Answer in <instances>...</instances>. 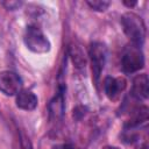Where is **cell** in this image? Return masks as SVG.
<instances>
[{"label": "cell", "instance_id": "1", "mask_svg": "<svg viewBox=\"0 0 149 149\" xmlns=\"http://www.w3.org/2000/svg\"><path fill=\"white\" fill-rule=\"evenodd\" d=\"M120 22L123 33L130 40L132 44L141 48L146 40V24L142 17L133 12H128L121 16Z\"/></svg>", "mask_w": 149, "mask_h": 149}, {"label": "cell", "instance_id": "2", "mask_svg": "<svg viewBox=\"0 0 149 149\" xmlns=\"http://www.w3.org/2000/svg\"><path fill=\"white\" fill-rule=\"evenodd\" d=\"M23 41L26 47L35 54H45L51 48L49 38L35 24H30L27 27L24 31Z\"/></svg>", "mask_w": 149, "mask_h": 149}, {"label": "cell", "instance_id": "3", "mask_svg": "<svg viewBox=\"0 0 149 149\" xmlns=\"http://www.w3.org/2000/svg\"><path fill=\"white\" fill-rule=\"evenodd\" d=\"M90 61H91V70L92 77L95 84H98L101 72L104 70L106 57H107V49L104 43L101 42H93L90 47Z\"/></svg>", "mask_w": 149, "mask_h": 149}, {"label": "cell", "instance_id": "4", "mask_svg": "<svg viewBox=\"0 0 149 149\" xmlns=\"http://www.w3.org/2000/svg\"><path fill=\"white\" fill-rule=\"evenodd\" d=\"M121 66L126 73H134L141 70L144 66V56L141 48L133 44L128 47L121 57Z\"/></svg>", "mask_w": 149, "mask_h": 149}, {"label": "cell", "instance_id": "5", "mask_svg": "<svg viewBox=\"0 0 149 149\" xmlns=\"http://www.w3.org/2000/svg\"><path fill=\"white\" fill-rule=\"evenodd\" d=\"M22 90L21 77L10 70H5L0 72V92L7 97L16 95Z\"/></svg>", "mask_w": 149, "mask_h": 149}, {"label": "cell", "instance_id": "6", "mask_svg": "<svg viewBox=\"0 0 149 149\" xmlns=\"http://www.w3.org/2000/svg\"><path fill=\"white\" fill-rule=\"evenodd\" d=\"M127 81L122 77H106L104 80V91L108 99L115 100L126 88Z\"/></svg>", "mask_w": 149, "mask_h": 149}, {"label": "cell", "instance_id": "7", "mask_svg": "<svg viewBox=\"0 0 149 149\" xmlns=\"http://www.w3.org/2000/svg\"><path fill=\"white\" fill-rule=\"evenodd\" d=\"M149 94V79L146 73L136 74L133 79L132 95L136 100H146Z\"/></svg>", "mask_w": 149, "mask_h": 149}, {"label": "cell", "instance_id": "8", "mask_svg": "<svg viewBox=\"0 0 149 149\" xmlns=\"http://www.w3.org/2000/svg\"><path fill=\"white\" fill-rule=\"evenodd\" d=\"M38 99L31 91L21 90L16 94V106L23 111H33L37 107Z\"/></svg>", "mask_w": 149, "mask_h": 149}, {"label": "cell", "instance_id": "9", "mask_svg": "<svg viewBox=\"0 0 149 149\" xmlns=\"http://www.w3.org/2000/svg\"><path fill=\"white\" fill-rule=\"evenodd\" d=\"M148 121V108L147 106H139L133 111L130 119L127 121L125 129H133L140 127L142 123Z\"/></svg>", "mask_w": 149, "mask_h": 149}, {"label": "cell", "instance_id": "10", "mask_svg": "<svg viewBox=\"0 0 149 149\" xmlns=\"http://www.w3.org/2000/svg\"><path fill=\"white\" fill-rule=\"evenodd\" d=\"M49 109H50V115L55 120H58L63 116L64 112V97L62 92H58L57 95L50 101L49 104Z\"/></svg>", "mask_w": 149, "mask_h": 149}, {"label": "cell", "instance_id": "11", "mask_svg": "<svg viewBox=\"0 0 149 149\" xmlns=\"http://www.w3.org/2000/svg\"><path fill=\"white\" fill-rule=\"evenodd\" d=\"M70 55H71V58H72V62L73 64L77 66V68H84L85 66V56L83 54V51L80 50L79 47L77 45H71L70 48Z\"/></svg>", "mask_w": 149, "mask_h": 149}, {"label": "cell", "instance_id": "12", "mask_svg": "<svg viewBox=\"0 0 149 149\" xmlns=\"http://www.w3.org/2000/svg\"><path fill=\"white\" fill-rule=\"evenodd\" d=\"M86 3L90 6L91 9L97 12H105L111 5V2L106 0H87Z\"/></svg>", "mask_w": 149, "mask_h": 149}, {"label": "cell", "instance_id": "13", "mask_svg": "<svg viewBox=\"0 0 149 149\" xmlns=\"http://www.w3.org/2000/svg\"><path fill=\"white\" fill-rule=\"evenodd\" d=\"M21 5H22V1H13V0H9V1H2V6H5V7H6L7 9H9V10L17 9Z\"/></svg>", "mask_w": 149, "mask_h": 149}, {"label": "cell", "instance_id": "14", "mask_svg": "<svg viewBox=\"0 0 149 149\" xmlns=\"http://www.w3.org/2000/svg\"><path fill=\"white\" fill-rule=\"evenodd\" d=\"M52 149H76V148L70 143H62V144H57L52 147Z\"/></svg>", "mask_w": 149, "mask_h": 149}, {"label": "cell", "instance_id": "15", "mask_svg": "<svg viewBox=\"0 0 149 149\" xmlns=\"http://www.w3.org/2000/svg\"><path fill=\"white\" fill-rule=\"evenodd\" d=\"M123 5H126L127 7H134L136 5V1H123Z\"/></svg>", "mask_w": 149, "mask_h": 149}, {"label": "cell", "instance_id": "16", "mask_svg": "<svg viewBox=\"0 0 149 149\" xmlns=\"http://www.w3.org/2000/svg\"><path fill=\"white\" fill-rule=\"evenodd\" d=\"M102 149H120V148H118V147H113V146H105Z\"/></svg>", "mask_w": 149, "mask_h": 149}]
</instances>
